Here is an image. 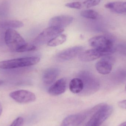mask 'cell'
<instances>
[{
	"instance_id": "1",
	"label": "cell",
	"mask_w": 126,
	"mask_h": 126,
	"mask_svg": "<svg viewBox=\"0 0 126 126\" xmlns=\"http://www.w3.org/2000/svg\"><path fill=\"white\" fill-rule=\"evenodd\" d=\"M112 107L106 103L99 104L91 109V117L85 126H100L111 114Z\"/></svg>"
},
{
	"instance_id": "2",
	"label": "cell",
	"mask_w": 126,
	"mask_h": 126,
	"mask_svg": "<svg viewBox=\"0 0 126 126\" xmlns=\"http://www.w3.org/2000/svg\"><path fill=\"white\" fill-rule=\"evenodd\" d=\"M38 57L21 58L0 62V69H16L33 66L39 63Z\"/></svg>"
},
{
	"instance_id": "3",
	"label": "cell",
	"mask_w": 126,
	"mask_h": 126,
	"mask_svg": "<svg viewBox=\"0 0 126 126\" xmlns=\"http://www.w3.org/2000/svg\"><path fill=\"white\" fill-rule=\"evenodd\" d=\"M7 46L12 51L18 52L23 46L27 44L23 37L15 30H7L4 36Z\"/></svg>"
},
{
	"instance_id": "4",
	"label": "cell",
	"mask_w": 126,
	"mask_h": 126,
	"mask_svg": "<svg viewBox=\"0 0 126 126\" xmlns=\"http://www.w3.org/2000/svg\"><path fill=\"white\" fill-rule=\"evenodd\" d=\"M89 44L94 48L98 49L108 55L113 52V41L109 36H95L90 39Z\"/></svg>"
},
{
	"instance_id": "5",
	"label": "cell",
	"mask_w": 126,
	"mask_h": 126,
	"mask_svg": "<svg viewBox=\"0 0 126 126\" xmlns=\"http://www.w3.org/2000/svg\"><path fill=\"white\" fill-rule=\"evenodd\" d=\"M79 78L83 83V89L81 92L83 95H89L96 92L99 89L100 84L98 80L90 73L86 71L81 72Z\"/></svg>"
},
{
	"instance_id": "6",
	"label": "cell",
	"mask_w": 126,
	"mask_h": 126,
	"mask_svg": "<svg viewBox=\"0 0 126 126\" xmlns=\"http://www.w3.org/2000/svg\"><path fill=\"white\" fill-rule=\"evenodd\" d=\"M64 31L63 28L51 27L45 29L36 38L35 43L37 44H44L47 43L51 40L61 34Z\"/></svg>"
},
{
	"instance_id": "7",
	"label": "cell",
	"mask_w": 126,
	"mask_h": 126,
	"mask_svg": "<svg viewBox=\"0 0 126 126\" xmlns=\"http://www.w3.org/2000/svg\"><path fill=\"white\" fill-rule=\"evenodd\" d=\"M9 96L14 100L20 103H32L36 100V96L34 93L23 90L12 92L10 93Z\"/></svg>"
},
{
	"instance_id": "8",
	"label": "cell",
	"mask_w": 126,
	"mask_h": 126,
	"mask_svg": "<svg viewBox=\"0 0 126 126\" xmlns=\"http://www.w3.org/2000/svg\"><path fill=\"white\" fill-rule=\"evenodd\" d=\"M115 60L112 57L107 56L102 57L95 64V68L98 73L102 75H107L111 72Z\"/></svg>"
},
{
	"instance_id": "9",
	"label": "cell",
	"mask_w": 126,
	"mask_h": 126,
	"mask_svg": "<svg viewBox=\"0 0 126 126\" xmlns=\"http://www.w3.org/2000/svg\"><path fill=\"white\" fill-rule=\"evenodd\" d=\"M83 49L81 46H76L64 49L57 55V59L61 61L70 60L80 54Z\"/></svg>"
},
{
	"instance_id": "10",
	"label": "cell",
	"mask_w": 126,
	"mask_h": 126,
	"mask_svg": "<svg viewBox=\"0 0 126 126\" xmlns=\"http://www.w3.org/2000/svg\"><path fill=\"white\" fill-rule=\"evenodd\" d=\"M107 55H109L98 49L93 48L82 52L79 55V58L82 62H87L95 60L101 57Z\"/></svg>"
},
{
	"instance_id": "11",
	"label": "cell",
	"mask_w": 126,
	"mask_h": 126,
	"mask_svg": "<svg viewBox=\"0 0 126 126\" xmlns=\"http://www.w3.org/2000/svg\"><path fill=\"white\" fill-rule=\"evenodd\" d=\"M73 18L69 15L58 16L51 18L49 23V26L63 28L66 27L72 23Z\"/></svg>"
},
{
	"instance_id": "12",
	"label": "cell",
	"mask_w": 126,
	"mask_h": 126,
	"mask_svg": "<svg viewBox=\"0 0 126 126\" xmlns=\"http://www.w3.org/2000/svg\"><path fill=\"white\" fill-rule=\"evenodd\" d=\"M86 116L83 114L69 115L64 119L61 126H79L85 120Z\"/></svg>"
},
{
	"instance_id": "13",
	"label": "cell",
	"mask_w": 126,
	"mask_h": 126,
	"mask_svg": "<svg viewBox=\"0 0 126 126\" xmlns=\"http://www.w3.org/2000/svg\"><path fill=\"white\" fill-rule=\"evenodd\" d=\"M66 80L62 78L54 83L48 89V92L50 94L58 95L63 93L66 88Z\"/></svg>"
},
{
	"instance_id": "14",
	"label": "cell",
	"mask_w": 126,
	"mask_h": 126,
	"mask_svg": "<svg viewBox=\"0 0 126 126\" xmlns=\"http://www.w3.org/2000/svg\"><path fill=\"white\" fill-rule=\"evenodd\" d=\"M60 74V70L58 68H49L45 71L43 75V80L46 85L53 83Z\"/></svg>"
},
{
	"instance_id": "15",
	"label": "cell",
	"mask_w": 126,
	"mask_h": 126,
	"mask_svg": "<svg viewBox=\"0 0 126 126\" xmlns=\"http://www.w3.org/2000/svg\"><path fill=\"white\" fill-rule=\"evenodd\" d=\"M106 8L117 13H126V1L110 2L105 5Z\"/></svg>"
},
{
	"instance_id": "16",
	"label": "cell",
	"mask_w": 126,
	"mask_h": 126,
	"mask_svg": "<svg viewBox=\"0 0 126 126\" xmlns=\"http://www.w3.org/2000/svg\"><path fill=\"white\" fill-rule=\"evenodd\" d=\"M83 83L79 78H75L71 80L69 84L70 91L74 94L80 93L83 89Z\"/></svg>"
},
{
	"instance_id": "17",
	"label": "cell",
	"mask_w": 126,
	"mask_h": 126,
	"mask_svg": "<svg viewBox=\"0 0 126 126\" xmlns=\"http://www.w3.org/2000/svg\"><path fill=\"white\" fill-rule=\"evenodd\" d=\"M24 24L21 21L15 20H8L0 21V29H17L23 26Z\"/></svg>"
},
{
	"instance_id": "18",
	"label": "cell",
	"mask_w": 126,
	"mask_h": 126,
	"mask_svg": "<svg viewBox=\"0 0 126 126\" xmlns=\"http://www.w3.org/2000/svg\"><path fill=\"white\" fill-rule=\"evenodd\" d=\"M66 40L65 35L61 34L51 40L48 43V46L51 47L57 46L63 43Z\"/></svg>"
},
{
	"instance_id": "19",
	"label": "cell",
	"mask_w": 126,
	"mask_h": 126,
	"mask_svg": "<svg viewBox=\"0 0 126 126\" xmlns=\"http://www.w3.org/2000/svg\"><path fill=\"white\" fill-rule=\"evenodd\" d=\"M81 16L85 18L95 20L98 18L97 12L93 10H83L80 13Z\"/></svg>"
},
{
	"instance_id": "20",
	"label": "cell",
	"mask_w": 126,
	"mask_h": 126,
	"mask_svg": "<svg viewBox=\"0 0 126 126\" xmlns=\"http://www.w3.org/2000/svg\"><path fill=\"white\" fill-rule=\"evenodd\" d=\"M36 49H37V47L34 45L27 44L19 50L18 52L33 51H35Z\"/></svg>"
},
{
	"instance_id": "21",
	"label": "cell",
	"mask_w": 126,
	"mask_h": 126,
	"mask_svg": "<svg viewBox=\"0 0 126 126\" xmlns=\"http://www.w3.org/2000/svg\"><path fill=\"white\" fill-rule=\"evenodd\" d=\"M101 0H86L83 2L86 8H89L98 5L100 2Z\"/></svg>"
},
{
	"instance_id": "22",
	"label": "cell",
	"mask_w": 126,
	"mask_h": 126,
	"mask_svg": "<svg viewBox=\"0 0 126 126\" xmlns=\"http://www.w3.org/2000/svg\"><path fill=\"white\" fill-rule=\"evenodd\" d=\"M65 6L69 8L78 9H80L82 7L81 4L79 1L67 3L65 4Z\"/></svg>"
},
{
	"instance_id": "23",
	"label": "cell",
	"mask_w": 126,
	"mask_h": 126,
	"mask_svg": "<svg viewBox=\"0 0 126 126\" xmlns=\"http://www.w3.org/2000/svg\"><path fill=\"white\" fill-rule=\"evenodd\" d=\"M24 123L23 118L22 117H18L13 121L10 126H23Z\"/></svg>"
},
{
	"instance_id": "24",
	"label": "cell",
	"mask_w": 126,
	"mask_h": 126,
	"mask_svg": "<svg viewBox=\"0 0 126 126\" xmlns=\"http://www.w3.org/2000/svg\"><path fill=\"white\" fill-rule=\"evenodd\" d=\"M118 104L119 107L126 109V100L119 101Z\"/></svg>"
},
{
	"instance_id": "25",
	"label": "cell",
	"mask_w": 126,
	"mask_h": 126,
	"mask_svg": "<svg viewBox=\"0 0 126 126\" xmlns=\"http://www.w3.org/2000/svg\"><path fill=\"white\" fill-rule=\"evenodd\" d=\"M2 111H3V108H2L1 104L0 103V116L1 115V114H2Z\"/></svg>"
},
{
	"instance_id": "26",
	"label": "cell",
	"mask_w": 126,
	"mask_h": 126,
	"mask_svg": "<svg viewBox=\"0 0 126 126\" xmlns=\"http://www.w3.org/2000/svg\"><path fill=\"white\" fill-rule=\"evenodd\" d=\"M126 126V121L121 124H120V126Z\"/></svg>"
},
{
	"instance_id": "27",
	"label": "cell",
	"mask_w": 126,
	"mask_h": 126,
	"mask_svg": "<svg viewBox=\"0 0 126 126\" xmlns=\"http://www.w3.org/2000/svg\"><path fill=\"white\" fill-rule=\"evenodd\" d=\"M3 83V81L2 80H0V85L2 84Z\"/></svg>"
},
{
	"instance_id": "28",
	"label": "cell",
	"mask_w": 126,
	"mask_h": 126,
	"mask_svg": "<svg viewBox=\"0 0 126 126\" xmlns=\"http://www.w3.org/2000/svg\"><path fill=\"white\" fill-rule=\"evenodd\" d=\"M125 90H126V87H125Z\"/></svg>"
}]
</instances>
